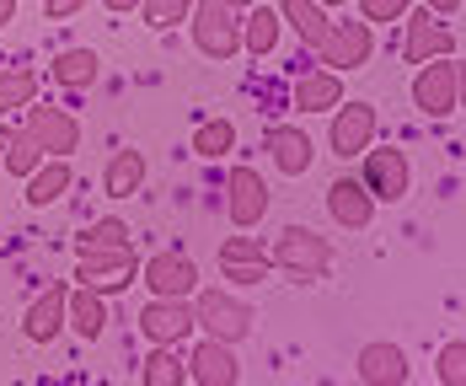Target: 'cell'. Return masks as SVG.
I'll return each mask as SVG.
<instances>
[{
	"label": "cell",
	"mask_w": 466,
	"mask_h": 386,
	"mask_svg": "<svg viewBox=\"0 0 466 386\" xmlns=\"http://www.w3.org/2000/svg\"><path fill=\"white\" fill-rule=\"evenodd\" d=\"M107 295H96V290L86 285H70V300H65V328L76 338H86V343H96V338L107 333Z\"/></svg>",
	"instance_id": "21"
},
{
	"label": "cell",
	"mask_w": 466,
	"mask_h": 386,
	"mask_svg": "<svg viewBox=\"0 0 466 386\" xmlns=\"http://www.w3.org/2000/svg\"><path fill=\"white\" fill-rule=\"evenodd\" d=\"M145 188V150H118L102 172V193L107 198H135Z\"/></svg>",
	"instance_id": "26"
},
{
	"label": "cell",
	"mask_w": 466,
	"mask_h": 386,
	"mask_svg": "<svg viewBox=\"0 0 466 386\" xmlns=\"http://www.w3.org/2000/svg\"><path fill=\"white\" fill-rule=\"evenodd\" d=\"M327 215H332V226H343V231H365V226L375 220L370 188H365L360 178H338V183H327Z\"/></svg>",
	"instance_id": "16"
},
{
	"label": "cell",
	"mask_w": 466,
	"mask_h": 386,
	"mask_svg": "<svg viewBox=\"0 0 466 386\" xmlns=\"http://www.w3.org/2000/svg\"><path fill=\"white\" fill-rule=\"evenodd\" d=\"M129 226L118 220V215H102V220H92L81 237H76V252H96V247H129Z\"/></svg>",
	"instance_id": "29"
},
{
	"label": "cell",
	"mask_w": 466,
	"mask_h": 386,
	"mask_svg": "<svg viewBox=\"0 0 466 386\" xmlns=\"http://www.w3.org/2000/svg\"><path fill=\"white\" fill-rule=\"evenodd\" d=\"M268 263L284 269V274H295V279H322L327 269H332V241L317 237L311 226H289L268 247Z\"/></svg>",
	"instance_id": "5"
},
{
	"label": "cell",
	"mask_w": 466,
	"mask_h": 386,
	"mask_svg": "<svg viewBox=\"0 0 466 386\" xmlns=\"http://www.w3.org/2000/svg\"><path fill=\"white\" fill-rule=\"evenodd\" d=\"M11 22H16V0H0V33H5Z\"/></svg>",
	"instance_id": "39"
},
{
	"label": "cell",
	"mask_w": 466,
	"mask_h": 386,
	"mask_svg": "<svg viewBox=\"0 0 466 386\" xmlns=\"http://www.w3.org/2000/svg\"><path fill=\"white\" fill-rule=\"evenodd\" d=\"M375 129H380V118H375L370 102H338V107H332L327 145H332V156H338V161H354L365 145H375Z\"/></svg>",
	"instance_id": "9"
},
{
	"label": "cell",
	"mask_w": 466,
	"mask_h": 386,
	"mask_svg": "<svg viewBox=\"0 0 466 386\" xmlns=\"http://www.w3.org/2000/svg\"><path fill=\"white\" fill-rule=\"evenodd\" d=\"M408 22V38H402V59L408 65H423V59H440V54H456V27L445 22V16H434L429 5L423 11H408L402 16Z\"/></svg>",
	"instance_id": "11"
},
{
	"label": "cell",
	"mask_w": 466,
	"mask_h": 386,
	"mask_svg": "<svg viewBox=\"0 0 466 386\" xmlns=\"http://www.w3.org/2000/svg\"><path fill=\"white\" fill-rule=\"evenodd\" d=\"M279 22L300 38V48H311V54H317V44L332 33V16H327L322 0H279Z\"/></svg>",
	"instance_id": "24"
},
{
	"label": "cell",
	"mask_w": 466,
	"mask_h": 386,
	"mask_svg": "<svg viewBox=\"0 0 466 386\" xmlns=\"http://www.w3.org/2000/svg\"><path fill=\"white\" fill-rule=\"evenodd\" d=\"M81 5H86V0H44V16L48 22H70Z\"/></svg>",
	"instance_id": "36"
},
{
	"label": "cell",
	"mask_w": 466,
	"mask_h": 386,
	"mask_svg": "<svg viewBox=\"0 0 466 386\" xmlns=\"http://www.w3.org/2000/svg\"><path fill=\"white\" fill-rule=\"evenodd\" d=\"M65 300H70V285H48L44 295L27 306L22 333L33 338V343H54V338L65 333Z\"/></svg>",
	"instance_id": "23"
},
{
	"label": "cell",
	"mask_w": 466,
	"mask_h": 386,
	"mask_svg": "<svg viewBox=\"0 0 466 386\" xmlns=\"http://www.w3.org/2000/svg\"><path fill=\"white\" fill-rule=\"evenodd\" d=\"M193 0H140V22L150 33H172L177 22H187Z\"/></svg>",
	"instance_id": "31"
},
{
	"label": "cell",
	"mask_w": 466,
	"mask_h": 386,
	"mask_svg": "<svg viewBox=\"0 0 466 386\" xmlns=\"http://www.w3.org/2000/svg\"><path fill=\"white\" fill-rule=\"evenodd\" d=\"M338 102H343V76L327 70V65L322 70L306 65V70L295 76V86H289V107H295V113H332Z\"/></svg>",
	"instance_id": "17"
},
{
	"label": "cell",
	"mask_w": 466,
	"mask_h": 386,
	"mask_svg": "<svg viewBox=\"0 0 466 386\" xmlns=\"http://www.w3.org/2000/svg\"><path fill=\"white\" fill-rule=\"evenodd\" d=\"M360 183L370 188L375 204H402L413 193V167L397 145H365L360 150Z\"/></svg>",
	"instance_id": "4"
},
{
	"label": "cell",
	"mask_w": 466,
	"mask_h": 386,
	"mask_svg": "<svg viewBox=\"0 0 466 386\" xmlns=\"http://www.w3.org/2000/svg\"><path fill=\"white\" fill-rule=\"evenodd\" d=\"M38 161H44V150H38V140H33L27 129H11V135H5V172H11V178H27Z\"/></svg>",
	"instance_id": "30"
},
{
	"label": "cell",
	"mask_w": 466,
	"mask_h": 386,
	"mask_svg": "<svg viewBox=\"0 0 466 386\" xmlns=\"http://www.w3.org/2000/svg\"><path fill=\"white\" fill-rule=\"evenodd\" d=\"M187 360V381L198 386H236L241 381V365H236V343H220V338H198L183 354Z\"/></svg>",
	"instance_id": "14"
},
{
	"label": "cell",
	"mask_w": 466,
	"mask_h": 386,
	"mask_svg": "<svg viewBox=\"0 0 466 386\" xmlns=\"http://www.w3.org/2000/svg\"><path fill=\"white\" fill-rule=\"evenodd\" d=\"M263 150H268L274 172H284V178H306L311 161H317V140H311L300 124H274V129L263 135Z\"/></svg>",
	"instance_id": "15"
},
{
	"label": "cell",
	"mask_w": 466,
	"mask_h": 386,
	"mask_svg": "<svg viewBox=\"0 0 466 386\" xmlns=\"http://www.w3.org/2000/svg\"><path fill=\"white\" fill-rule=\"evenodd\" d=\"M322 5H327V11H332V5H349V0H322Z\"/></svg>",
	"instance_id": "41"
},
{
	"label": "cell",
	"mask_w": 466,
	"mask_h": 386,
	"mask_svg": "<svg viewBox=\"0 0 466 386\" xmlns=\"http://www.w3.org/2000/svg\"><path fill=\"white\" fill-rule=\"evenodd\" d=\"M140 381L145 386H183L187 381L183 343H150V354L140 360Z\"/></svg>",
	"instance_id": "25"
},
{
	"label": "cell",
	"mask_w": 466,
	"mask_h": 386,
	"mask_svg": "<svg viewBox=\"0 0 466 386\" xmlns=\"http://www.w3.org/2000/svg\"><path fill=\"white\" fill-rule=\"evenodd\" d=\"M423 5H429L434 16H456V11H461V0H423Z\"/></svg>",
	"instance_id": "37"
},
{
	"label": "cell",
	"mask_w": 466,
	"mask_h": 386,
	"mask_svg": "<svg viewBox=\"0 0 466 386\" xmlns=\"http://www.w3.org/2000/svg\"><path fill=\"white\" fill-rule=\"evenodd\" d=\"M354 371H360V381H365V386H402V381H408V354H402L397 343L375 338V343L360 349Z\"/></svg>",
	"instance_id": "19"
},
{
	"label": "cell",
	"mask_w": 466,
	"mask_h": 386,
	"mask_svg": "<svg viewBox=\"0 0 466 386\" xmlns=\"http://www.w3.org/2000/svg\"><path fill=\"white\" fill-rule=\"evenodd\" d=\"M193 156H204V161H220V156H231L236 150V124L231 118H204L198 129H193Z\"/></svg>",
	"instance_id": "27"
},
{
	"label": "cell",
	"mask_w": 466,
	"mask_h": 386,
	"mask_svg": "<svg viewBox=\"0 0 466 386\" xmlns=\"http://www.w3.org/2000/svg\"><path fill=\"white\" fill-rule=\"evenodd\" d=\"M27 102H38V70H27V65L0 70V113H16Z\"/></svg>",
	"instance_id": "28"
},
{
	"label": "cell",
	"mask_w": 466,
	"mask_h": 386,
	"mask_svg": "<svg viewBox=\"0 0 466 386\" xmlns=\"http://www.w3.org/2000/svg\"><path fill=\"white\" fill-rule=\"evenodd\" d=\"M220 274H226L236 290H252V285L268 279V263H231V269H220Z\"/></svg>",
	"instance_id": "35"
},
{
	"label": "cell",
	"mask_w": 466,
	"mask_h": 386,
	"mask_svg": "<svg viewBox=\"0 0 466 386\" xmlns=\"http://www.w3.org/2000/svg\"><path fill=\"white\" fill-rule=\"evenodd\" d=\"M440 381H445V386H461L466 381V349H461V338H451V343L440 349Z\"/></svg>",
	"instance_id": "33"
},
{
	"label": "cell",
	"mask_w": 466,
	"mask_h": 386,
	"mask_svg": "<svg viewBox=\"0 0 466 386\" xmlns=\"http://www.w3.org/2000/svg\"><path fill=\"white\" fill-rule=\"evenodd\" d=\"M22 183H27V193H22V198H27L33 209H48V204H59L65 193L76 188L70 156H44V161H38V167H33V172H27Z\"/></svg>",
	"instance_id": "18"
},
{
	"label": "cell",
	"mask_w": 466,
	"mask_h": 386,
	"mask_svg": "<svg viewBox=\"0 0 466 386\" xmlns=\"http://www.w3.org/2000/svg\"><path fill=\"white\" fill-rule=\"evenodd\" d=\"M22 129L38 140L44 156H70V150H81V124H76V113H65V107H33V102H27Z\"/></svg>",
	"instance_id": "13"
},
{
	"label": "cell",
	"mask_w": 466,
	"mask_h": 386,
	"mask_svg": "<svg viewBox=\"0 0 466 386\" xmlns=\"http://www.w3.org/2000/svg\"><path fill=\"white\" fill-rule=\"evenodd\" d=\"M220 5H231V11H247V5H252V0H220Z\"/></svg>",
	"instance_id": "40"
},
{
	"label": "cell",
	"mask_w": 466,
	"mask_h": 386,
	"mask_svg": "<svg viewBox=\"0 0 466 386\" xmlns=\"http://www.w3.org/2000/svg\"><path fill=\"white\" fill-rule=\"evenodd\" d=\"M140 333L150 343H187L198 333L193 328V300H177V295H150L140 306Z\"/></svg>",
	"instance_id": "12"
},
{
	"label": "cell",
	"mask_w": 466,
	"mask_h": 386,
	"mask_svg": "<svg viewBox=\"0 0 466 386\" xmlns=\"http://www.w3.org/2000/svg\"><path fill=\"white\" fill-rule=\"evenodd\" d=\"M370 59H375V27L365 16H360V22H332V33L317 44V65L338 70V76L365 70Z\"/></svg>",
	"instance_id": "7"
},
{
	"label": "cell",
	"mask_w": 466,
	"mask_h": 386,
	"mask_svg": "<svg viewBox=\"0 0 466 386\" xmlns=\"http://www.w3.org/2000/svg\"><path fill=\"white\" fill-rule=\"evenodd\" d=\"M408 11H413V0H360V16H365V22H402V16H408Z\"/></svg>",
	"instance_id": "34"
},
{
	"label": "cell",
	"mask_w": 466,
	"mask_h": 386,
	"mask_svg": "<svg viewBox=\"0 0 466 386\" xmlns=\"http://www.w3.org/2000/svg\"><path fill=\"white\" fill-rule=\"evenodd\" d=\"M140 285L150 290V295H177V300H187V295L198 290V263H193L187 252H177V247L150 252L140 263Z\"/></svg>",
	"instance_id": "10"
},
{
	"label": "cell",
	"mask_w": 466,
	"mask_h": 386,
	"mask_svg": "<svg viewBox=\"0 0 466 386\" xmlns=\"http://www.w3.org/2000/svg\"><path fill=\"white\" fill-rule=\"evenodd\" d=\"M284 38V22H279V5H263V0H252L247 11H241V54H252V59H268Z\"/></svg>",
	"instance_id": "20"
},
{
	"label": "cell",
	"mask_w": 466,
	"mask_h": 386,
	"mask_svg": "<svg viewBox=\"0 0 466 386\" xmlns=\"http://www.w3.org/2000/svg\"><path fill=\"white\" fill-rule=\"evenodd\" d=\"M413 107L423 118H451L461 107V65L456 54H440V59H423L419 76H413Z\"/></svg>",
	"instance_id": "3"
},
{
	"label": "cell",
	"mask_w": 466,
	"mask_h": 386,
	"mask_svg": "<svg viewBox=\"0 0 466 386\" xmlns=\"http://www.w3.org/2000/svg\"><path fill=\"white\" fill-rule=\"evenodd\" d=\"M107 11H118V16H129V11H140V0H102Z\"/></svg>",
	"instance_id": "38"
},
{
	"label": "cell",
	"mask_w": 466,
	"mask_h": 386,
	"mask_svg": "<svg viewBox=\"0 0 466 386\" xmlns=\"http://www.w3.org/2000/svg\"><path fill=\"white\" fill-rule=\"evenodd\" d=\"M187 33H193V48L215 65H226L241 54V11L220 5V0H193L187 11Z\"/></svg>",
	"instance_id": "2"
},
{
	"label": "cell",
	"mask_w": 466,
	"mask_h": 386,
	"mask_svg": "<svg viewBox=\"0 0 466 386\" xmlns=\"http://www.w3.org/2000/svg\"><path fill=\"white\" fill-rule=\"evenodd\" d=\"M140 274V252L135 241L129 247H96V252H76V279L96 295H118V290L135 285Z\"/></svg>",
	"instance_id": "6"
},
{
	"label": "cell",
	"mask_w": 466,
	"mask_h": 386,
	"mask_svg": "<svg viewBox=\"0 0 466 386\" xmlns=\"http://www.w3.org/2000/svg\"><path fill=\"white\" fill-rule=\"evenodd\" d=\"M231 263H268V252H263V241L247 237V231H236V237L220 241V269H231ZM274 269V263H268Z\"/></svg>",
	"instance_id": "32"
},
{
	"label": "cell",
	"mask_w": 466,
	"mask_h": 386,
	"mask_svg": "<svg viewBox=\"0 0 466 386\" xmlns=\"http://www.w3.org/2000/svg\"><path fill=\"white\" fill-rule=\"evenodd\" d=\"M193 300V328L204 338H220V343H241V338L252 333V306L241 300V295H231V290H193L187 295Z\"/></svg>",
	"instance_id": "1"
},
{
	"label": "cell",
	"mask_w": 466,
	"mask_h": 386,
	"mask_svg": "<svg viewBox=\"0 0 466 386\" xmlns=\"http://www.w3.org/2000/svg\"><path fill=\"white\" fill-rule=\"evenodd\" d=\"M48 76L65 86V92H92L96 81H102V54L96 48H59L54 59H48Z\"/></svg>",
	"instance_id": "22"
},
{
	"label": "cell",
	"mask_w": 466,
	"mask_h": 386,
	"mask_svg": "<svg viewBox=\"0 0 466 386\" xmlns=\"http://www.w3.org/2000/svg\"><path fill=\"white\" fill-rule=\"evenodd\" d=\"M268 204H274V193H268L258 167H231L226 172V215H231L236 231H258Z\"/></svg>",
	"instance_id": "8"
}]
</instances>
